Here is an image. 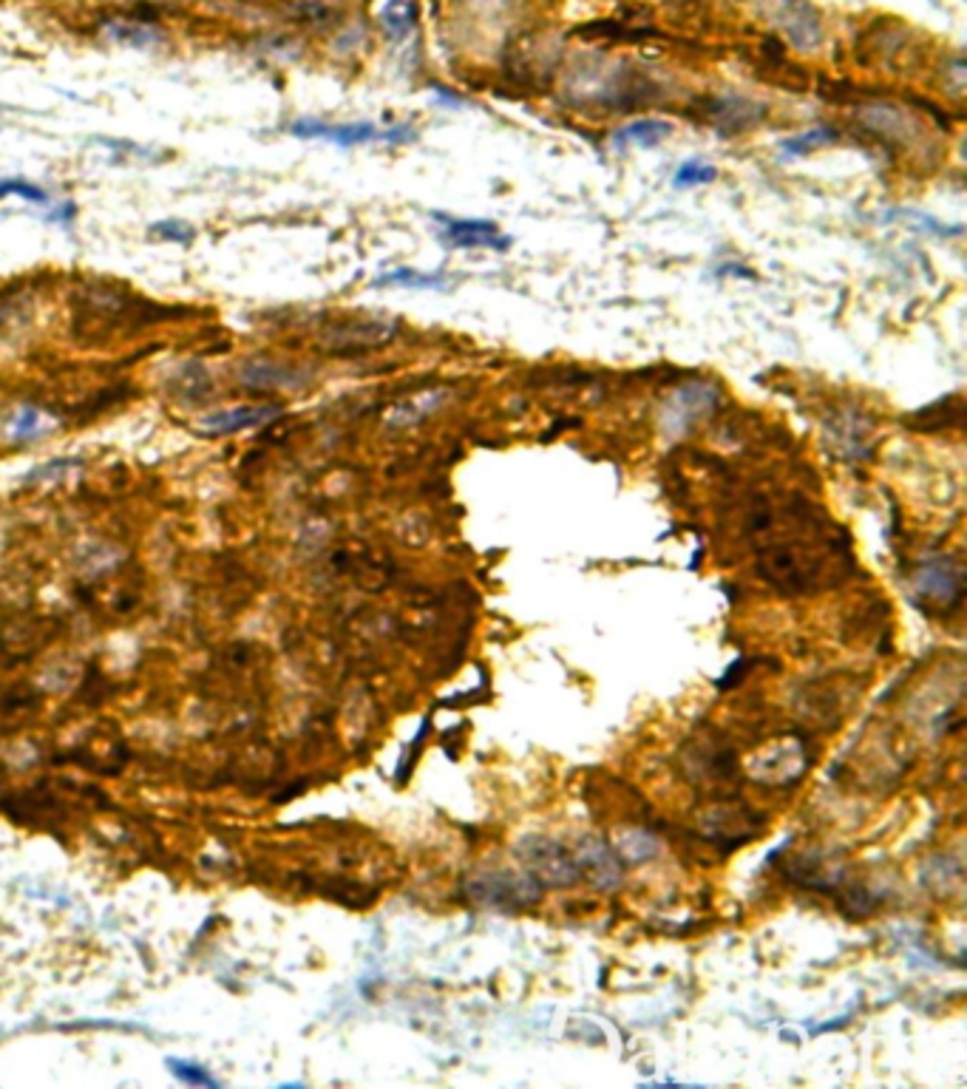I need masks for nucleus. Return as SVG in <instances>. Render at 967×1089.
<instances>
[{
  "label": "nucleus",
  "mask_w": 967,
  "mask_h": 1089,
  "mask_svg": "<svg viewBox=\"0 0 967 1089\" xmlns=\"http://www.w3.org/2000/svg\"><path fill=\"white\" fill-rule=\"evenodd\" d=\"M395 336H398V323L386 318H347L329 323L318 336V349H323L327 356H361L386 347Z\"/></svg>",
  "instance_id": "obj_1"
},
{
  "label": "nucleus",
  "mask_w": 967,
  "mask_h": 1089,
  "mask_svg": "<svg viewBox=\"0 0 967 1089\" xmlns=\"http://www.w3.org/2000/svg\"><path fill=\"white\" fill-rule=\"evenodd\" d=\"M519 857H522L528 875L539 882V886H570L582 877L579 866H576V857L570 855L565 846L554 840H545V837H528V840L519 842Z\"/></svg>",
  "instance_id": "obj_2"
},
{
  "label": "nucleus",
  "mask_w": 967,
  "mask_h": 1089,
  "mask_svg": "<svg viewBox=\"0 0 967 1089\" xmlns=\"http://www.w3.org/2000/svg\"><path fill=\"white\" fill-rule=\"evenodd\" d=\"M755 3L795 49L809 51L820 43V18L809 0H755Z\"/></svg>",
  "instance_id": "obj_3"
},
{
  "label": "nucleus",
  "mask_w": 967,
  "mask_h": 1089,
  "mask_svg": "<svg viewBox=\"0 0 967 1089\" xmlns=\"http://www.w3.org/2000/svg\"><path fill=\"white\" fill-rule=\"evenodd\" d=\"M468 897L480 906L491 908H525L539 900V882L531 875H508V871H494L468 880Z\"/></svg>",
  "instance_id": "obj_4"
},
{
  "label": "nucleus",
  "mask_w": 967,
  "mask_h": 1089,
  "mask_svg": "<svg viewBox=\"0 0 967 1089\" xmlns=\"http://www.w3.org/2000/svg\"><path fill=\"white\" fill-rule=\"evenodd\" d=\"M290 133L301 140H323L332 146H367V142H403L409 140V128H378L372 122H349V126H329L321 120H296Z\"/></svg>",
  "instance_id": "obj_5"
},
{
  "label": "nucleus",
  "mask_w": 967,
  "mask_h": 1089,
  "mask_svg": "<svg viewBox=\"0 0 967 1089\" xmlns=\"http://www.w3.org/2000/svg\"><path fill=\"white\" fill-rule=\"evenodd\" d=\"M718 398L721 394L712 383H684L681 389H676L661 409V429L667 438H681L689 426L712 412Z\"/></svg>",
  "instance_id": "obj_6"
},
{
  "label": "nucleus",
  "mask_w": 967,
  "mask_h": 1089,
  "mask_svg": "<svg viewBox=\"0 0 967 1089\" xmlns=\"http://www.w3.org/2000/svg\"><path fill=\"white\" fill-rule=\"evenodd\" d=\"M435 219L443 224L440 239L446 241V248L506 250L508 244H511V239H508V236L502 233L494 222H486V219H455V216H443V213H435Z\"/></svg>",
  "instance_id": "obj_7"
},
{
  "label": "nucleus",
  "mask_w": 967,
  "mask_h": 1089,
  "mask_svg": "<svg viewBox=\"0 0 967 1089\" xmlns=\"http://www.w3.org/2000/svg\"><path fill=\"white\" fill-rule=\"evenodd\" d=\"M307 380V374L267 358H253L239 369V383L253 394L279 392V389H298Z\"/></svg>",
  "instance_id": "obj_8"
},
{
  "label": "nucleus",
  "mask_w": 967,
  "mask_h": 1089,
  "mask_svg": "<svg viewBox=\"0 0 967 1089\" xmlns=\"http://www.w3.org/2000/svg\"><path fill=\"white\" fill-rule=\"evenodd\" d=\"M914 588L930 602L956 605L961 599V568L950 559H930L919 568Z\"/></svg>",
  "instance_id": "obj_9"
},
{
  "label": "nucleus",
  "mask_w": 967,
  "mask_h": 1089,
  "mask_svg": "<svg viewBox=\"0 0 967 1089\" xmlns=\"http://www.w3.org/2000/svg\"><path fill=\"white\" fill-rule=\"evenodd\" d=\"M574 857L579 871H585V875H588L599 888H614L616 882H619L621 877L619 860H616L614 851L607 849L601 840H596V837H585V840H579Z\"/></svg>",
  "instance_id": "obj_10"
},
{
  "label": "nucleus",
  "mask_w": 967,
  "mask_h": 1089,
  "mask_svg": "<svg viewBox=\"0 0 967 1089\" xmlns=\"http://www.w3.org/2000/svg\"><path fill=\"white\" fill-rule=\"evenodd\" d=\"M272 418H279V406H236V409L208 414L202 420V429L208 434H233V431L270 423Z\"/></svg>",
  "instance_id": "obj_11"
},
{
  "label": "nucleus",
  "mask_w": 967,
  "mask_h": 1089,
  "mask_svg": "<svg viewBox=\"0 0 967 1089\" xmlns=\"http://www.w3.org/2000/svg\"><path fill=\"white\" fill-rule=\"evenodd\" d=\"M446 400L443 389H429V392H418L403 398L400 403H395L389 412H386V426L392 429H406V426L420 423L423 418H429L435 409H440V403Z\"/></svg>",
  "instance_id": "obj_12"
},
{
  "label": "nucleus",
  "mask_w": 967,
  "mask_h": 1089,
  "mask_svg": "<svg viewBox=\"0 0 967 1089\" xmlns=\"http://www.w3.org/2000/svg\"><path fill=\"white\" fill-rule=\"evenodd\" d=\"M672 133V126L658 117H645V120H632L621 126L614 133V148L625 151V148H656Z\"/></svg>",
  "instance_id": "obj_13"
},
{
  "label": "nucleus",
  "mask_w": 967,
  "mask_h": 1089,
  "mask_svg": "<svg viewBox=\"0 0 967 1089\" xmlns=\"http://www.w3.org/2000/svg\"><path fill=\"white\" fill-rule=\"evenodd\" d=\"M102 32L111 43L128 46V49H151L162 40V32L153 29L151 23H142V20H111Z\"/></svg>",
  "instance_id": "obj_14"
},
{
  "label": "nucleus",
  "mask_w": 967,
  "mask_h": 1089,
  "mask_svg": "<svg viewBox=\"0 0 967 1089\" xmlns=\"http://www.w3.org/2000/svg\"><path fill=\"white\" fill-rule=\"evenodd\" d=\"M171 392H177L182 400H205L213 392V378L202 363H185L171 380H168Z\"/></svg>",
  "instance_id": "obj_15"
},
{
  "label": "nucleus",
  "mask_w": 967,
  "mask_h": 1089,
  "mask_svg": "<svg viewBox=\"0 0 967 1089\" xmlns=\"http://www.w3.org/2000/svg\"><path fill=\"white\" fill-rule=\"evenodd\" d=\"M835 443L840 446L843 454L848 457H863L868 451V423H863L857 414H846V418H837L831 423V431H828Z\"/></svg>",
  "instance_id": "obj_16"
},
{
  "label": "nucleus",
  "mask_w": 967,
  "mask_h": 1089,
  "mask_svg": "<svg viewBox=\"0 0 967 1089\" xmlns=\"http://www.w3.org/2000/svg\"><path fill=\"white\" fill-rule=\"evenodd\" d=\"M449 284L440 272H420L411 267H398L375 279V287H403V290H443Z\"/></svg>",
  "instance_id": "obj_17"
},
{
  "label": "nucleus",
  "mask_w": 967,
  "mask_h": 1089,
  "mask_svg": "<svg viewBox=\"0 0 967 1089\" xmlns=\"http://www.w3.org/2000/svg\"><path fill=\"white\" fill-rule=\"evenodd\" d=\"M415 20H418V12H415V3H409V0H389L383 12H380V23H383L386 34L392 40L409 38Z\"/></svg>",
  "instance_id": "obj_18"
},
{
  "label": "nucleus",
  "mask_w": 967,
  "mask_h": 1089,
  "mask_svg": "<svg viewBox=\"0 0 967 1089\" xmlns=\"http://www.w3.org/2000/svg\"><path fill=\"white\" fill-rule=\"evenodd\" d=\"M9 434H12V440H38V438H43L46 434V414H43V409H38V406H23V409H18V414L12 418V423H9Z\"/></svg>",
  "instance_id": "obj_19"
},
{
  "label": "nucleus",
  "mask_w": 967,
  "mask_h": 1089,
  "mask_svg": "<svg viewBox=\"0 0 967 1089\" xmlns=\"http://www.w3.org/2000/svg\"><path fill=\"white\" fill-rule=\"evenodd\" d=\"M715 177H718V168L715 166H709V162H704V159H687V162L676 171V177H672V184H676L678 190L696 188V184H709Z\"/></svg>",
  "instance_id": "obj_20"
},
{
  "label": "nucleus",
  "mask_w": 967,
  "mask_h": 1089,
  "mask_svg": "<svg viewBox=\"0 0 967 1089\" xmlns=\"http://www.w3.org/2000/svg\"><path fill=\"white\" fill-rule=\"evenodd\" d=\"M835 140V133L828 128H811L806 133H797V137H789V140L780 142V151L789 153V157H804V153L815 151V148L826 146V142Z\"/></svg>",
  "instance_id": "obj_21"
},
{
  "label": "nucleus",
  "mask_w": 967,
  "mask_h": 1089,
  "mask_svg": "<svg viewBox=\"0 0 967 1089\" xmlns=\"http://www.w3.org/2000/svg\"><path fill=\"white\" fill-rule=\"evenodd\" d=\"M168 1070L185 1083H193V1087H219L213 1076L208 1072V1067H199L193 1061H182V1058H168Z\"/></svg>",
  "instance_id": "obj_22"
},
{
  "label": "nucleus",
  "mask_w": 967,
  "mask_h": 1089,
  "mask_svg": "<svg viewBox=\"0 0 967 1089\" xmlns=\"http://www.w3.org/2000/svg\"><path fill=\"white\" fill-rule=\"evenodd\" d=\"M7 197H20L32 204L49 202V193L34 182H26V179H0V199Z\"/></svg>",
  "instance_id": "obj_23"
},
{
  "label": "nucleus",
  "mask_w": 967,
  "mask_h": 1089,
  "mask_svg": "<svg viewBox=\"0 0 967 1089\" xmlns=\"http://www.w3.org/2000/svg\"><path fill=\"white\" fill-rule=\"evenodd\" d=\"M296 14L303 20V23L327 26L329 20L338 14V7L336 3H329V0H301V3L296 7Z\"/></svg>",
  "instance_id": "obj_24"
},
{
  "label": "nucleus",
  "mask_w": 967,
  "mask_h": 1089,
  "mask_svg": "<svg viewBox=\"0 0 967 1089\" xmlns=\"http://www.w3.org/2000/svg\"><path fill=\"white\" fill-rule=\"evenodd\" d=\"M148 233L159 241H177V244H190L193 241V228L188 222H177V219H165V222H153Z\"/></svg>",
  "instance_id": "obj_25"
},
{
  "label": "nucleus",
  "mask_w": 967,
  "mask_h": 1089,
  "mask_svg": "<svg viewBox=\"0 0 967 1089\" xmlns=\"http://www.w3.org/2000/svg\"><path fill=\"white\" fill-rule=\"evenodd\" d=\"M621 851H625V860H645V857H650L656 851V842H652V837L641 835V831H632L621 842Z\"/></svg>",
  "instance_id": "obj_26"
},
{
  "label": "nucleus",
  "mask_w": 967,
  "mask_h": 1089,
  "mask_svg": "<svg viewBox=\"0 0 967 1089\" xmlns=\"http://www.w3.org/2000/svg\"><path fill=\"white\" fill-rule=\"evenodd\" d=\"M74 466H77V460H71V457H58V460H51V462H46V466H40V469L29 471V474H26V482L51 480V477H58L60 471H69V469H74Z\"/></svg>",
  "instance_id": "obj_27"
},
{
  "label": "nucleus",
  "mask_w": 967,
  "mask_h": 1089,
  "mask_svg": "<svg viewBox=\"0 0 967 1089\" xmlns=\"http://www.w3.org/2000/svg\"><path fill=\"white\" fill-rule=\"evenodd\" d=\"M46 219H49V222L66 224V222H69V219H74V204L66 202L60 210H51V213H46Z\"/></svg>",
  "instance_id": "obj_28"
}]
</instances>
